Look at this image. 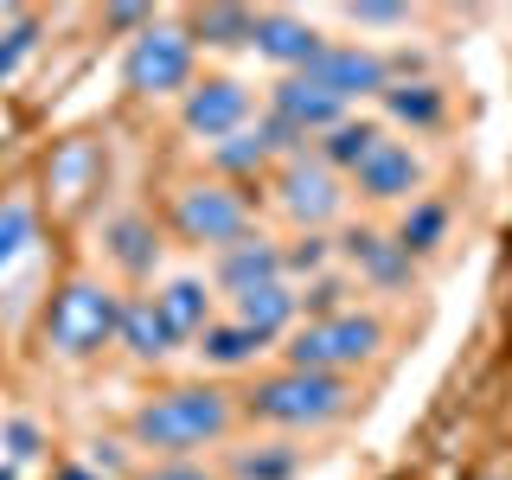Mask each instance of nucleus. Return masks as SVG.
<instances>
[{
	"label": "nucleus",
	"mask_w": 512,
	"mask_h": 480,
	"mask_svg": "<svg viewBox=\"0 0 512 480\" xmlns=\"http://www.w3.org/2000/svg\"><path fill=\"white\" fill-rule=\"evenodd\" d=\"M128 429H135L141 448L186 455V448H205V442H218L224 429H231V397H224V391H205V384H180V391L141 404Z\"/></svg>",
	"instance_id": "obj_1"
},
{
	"label": "nucleus",
	"mask_w": 512,
	"mask_h": 480,
	"mask_svg": "<svg viewBox=\"0 0 512 480\" xmlns=\"http://www.w3.org/2000/svg\"><path fill=\"white\" fill-rule=\"evenodd\" d=\"M346 404H352V384L333 372H276L250 391V416L282 429H320L333 416H346Z\"/></svg>",
	"instance_id": "obj_2"
},
{
	"label": "nucleus",
	"mask_w": 512,
	"mask_h": 480,
	"mask_svg": "<svg viewBox=\"0 0 512 480\" xmlns=\"http://www.w3.org/2000/svg\"><path fill=\"white\" fill-rule=\"evenodd\" d=\"M378 346H384L378 314L340 308V314H327V320L295 327V340H288V372H333V378H340L346 365H365Z\"/></svg>",
	"instance_id": "obj_3"
},
{
	"label": "nucleus",
	"mask_w": 512,
	"mask_h": 480,
	"mask_svg": "<svg viewBox=\"0 0 512 480\" xmlns=\"http://www.w3.org/2000/svg\"><path fill=\"white\" fill-rule=\"evenodd\" d=\"M116 314H122V301L109 295L103 282L77 276V282L58 288L45 333H52V346L64 352V359H90V352H103L109 340H116Z\"/></svg>",
	"instance_id": "obj_4"
},
{
	"label": "nucleus",
	"mask_w": 512,
	"mask_h": 480,
	"mask_svg": "<svg viewBox=\"0 0 512 480\" xmlns=\"http://www.w3.org/2000/svg\"><path fill=\"white\" fill-rule=\"evenodd\" d=\"M128 90L135 96H173L192 84V32L180 26H148L135 45H128V64H122Z\"/></svg>",
	"instance_id": "obj_5"
},
{
	"label": "nucleus",
	"mask_w": 512,
	"mask_h": 480,
	"mask_svg": "<svg viewBox=\"0 0 512 480\" xmlns=\"http://www.w3.org/2000/svg\"><path fill=\"white\" fill-rule=\"evenodd\" d=\"M173 224H180V237L199 244V250H231L237 237L250 231V205L218 180L212 186H186L180 199H173Z\"/></svg>",
	"instance_id": "obj_6"
},
{
	"label": "nucleus",
	"mask_w": 512,
	"mask_h": 480,
	"mask_svg": "<svg viewBox=\"0 0 512 480\" xmlns=\"http://www.w3.org/2000/svg\"><path fill=\"white\" fill-rule=\"evenodd\" d=\"M308 84H320L333 103H359V96H384L391 71H384L378 52H359V45H320V58L308 64Z\"/></svg>",
	"instance_id": "obj_7"
},
{
	"label": "nucleus",
	"mask_w": 512,
	"mask_h": 480,
	"mask_svg": "<svg viewBox=\"0 0 512 480\" xmlns=\"http://www.w3.org/2000/svg\"><path fill=\"white\" fill-rule=\"evenodd\" d=\"M250 122V90L237 77H205V84L186 90V128L205 141H231L237 128Z\"/></svg>",
	"instance_id": "obj_8"
},
{
	"label": "nucleus",
	"mask_w": 512,
	"mask_h": 480,
	"mask_svg": "<svg viewBox=\"0 0 512 480\" xmlns=\"http://www.w3.org/2000/svg\"><path fill=\"white\" fill-rule=\"evenodd\" d=\"M282 212L295 224H320L340 212V180H333V167H320V160L295 154L282 167Z\"/></svg>",
	"instance_id": "obj_9"
},
{
	"label": "nucleus",
	"mask_w": 512,
	"mask_h": 480,
	"mask_svg": "<svg viewBox=\"0 0 512 480\" xmlns=\"http://www.w3.org/2000/svg\"><path fill=\"white\" fill-rule=\"evenodd\" d=\"M269 116L308 141V135H327V128H340V122H346V103H333L320 84H308V77L295 71V77H282V84H276V109H269Z\"/></svg>",
	"instance_id": "obj_10"
},
{
	"label": "nucleus",
	"mask_w": 512,
	"mask_h": 480,
	"mask_svg": "<svg viewBox=\"0 0 512 480\" xmlns=\"http://www.w3.org/2000/svg\"><path fill=\"white\" fill-rule=\"evenodd\" d=\"M352 180H359L365 199H410V192L423 186V160H416L404 141H378V148L352 167Z\"/></svg>",
	"instance_id": "obj_11"
},
{
	"label": "nucleus",
	"mask_w": 512,
	"mask_h": 480,
	"mask_svg": "<svg viewBox=\"0 0 512 480\" xmlns=\"http://www.w3.org/2000/svg\"><path fill=\"white\" fill-rule=\"evenodd\" d=\"M256 52L288 64V71H308V64L320 58V32L308 20H295V13H256Z\"/></svg>",
	"instance_id": "obj_12"
},
{
	"label": "nucleus",
	"mask_w": 512,
	"mask_h": 480,
	"mask_svg": "<svg viewBox=\"0 0 512 480\" xmlns=\"http://www.w3.org/2000/svg\"><path fill=\"white\" fill-rule=\"evenodd\" d=\"M263 282H282V250L269 237H237L231 250H218V288L231 295H250Z\"/></svg>",
	"instance_id": "obj_13"
},
{
	"label": "nucleus",
	"mask_w": 512,
	"mask_h": 480,
	"mask_svg": "<svg viewBox=\"0 0 512 480\" xmlns=\"http://www.w3.org/2000/svg\"><path fill=\"white\" fill-rule=\"evenodd\" d=\"M295 314H301V295L288 282H263V288H250V295H237V327H250L263 346L295 327Z\"/></svg>",
	"instance_id": "obj_14"
},
{
	"label": "nucleus",
	"mask_w": 512,
	"mask_h": 480,
	"mask_svg": "<svg viewBox=\"0 0 512 480\" xmlns=\"http://www.w3.org/2000/svg\"><path fill=\"white\" fill-rule=\"evenodd\" d=\"M154 308H160L173 340H199V333L212 327V295H205V282H192V276H173L154 295Z\"/></svg>",
	"instance_id": "obj_15"
},
{
	"label": "nucleus",
	"mask_w": 512,
	"mask_h": 480,
	"mask_svg": "<svg viewBox=\"0 0 512 480\" xmlns=\"http://www.w3.org/2000/svg\"><path fill=\"white\" fill-rule=\"evenodd\" d=\"M346 256L372 288H404L410 282V256L397 250V237H378V231H352L346 237Z\"/></svg>",
	"instance_id": "obj_16"
},
{
	"label": "nucleus",
	"mask_w": 512,
	"mask_h": 480,
	"mask_svg": "<svg viewBox=\"0 0 512 480\" xmlns=\"http://www.w3.org/2000/svg\"><path fill=\"white\" fill-rule=\"evenodd\" d=\"M103 244H109V263L128 269V276H148L154 269V256H160V237H154V224L148 218H109V231H103Z\"/></svg>",
	"instance_id": "obj_17"
},
{
	"label": "nucleus",
	"mask_w": 512,
	"mask_h": 480,
	"mask_svg": "<svg viewBox=\"0 0 512 480\" xmlns=\"http://www.w3.org/2000/svg\"><path fill=\"white\" fill-rule=\"evenodd\" d=\"M116 340L135 352V359H160V352L180 346V340L167 333V320H160L154 301H122V314H116Z\"/></svg>",
	"instance_id": "obj_18"
},
{
	"label": "nucleus",
	"mask_w": 512,
	"mask_h": 480,
	"mask_svg": "<svg viewBox=\"0 0 512 480\" xmlns=\"http://www.w3.org/2000/svg\"><path fill=\"white\" fill-rule=\"evenodd\" d=\"M295 474H301L295 442H250L231 455V480H295Z\"/></svg>",
	"instance_id": "obj_19"
},
{
	"label": "nucleus",
	"mask_w": 512,
	"mask_h": 480,
	"mask_svg": "<svg viewBox=\"0 0 512 480\" xmlns=\"http://www.w3.org/2000/svg\"><path fill=\"white\" fill-rule=\"evenodd\" d=\"M199 352H205V365H224V372H237V365H250L256 352H263V340H256L250 327H237V320H212V327L199 333Z\"/></svg>",
	"instance_id": "obj_20"
},
{
	"label": "nucleus",
	"mask_w": 512,
	"mask_h": 480,
	"mask_svg": "<svg viewBox=\"0 0 512 480\" xmlns=\"http://www.w3.org/2000/svg\"><path fill=\"white\" fill-rule=\"evenodd\" d=\"M442 237H448V212L436 199H410L404 224H397V250H404V256H429Z\"/></svg>",
	"instance_id": "obj_21"
},
{
	"label": "nucleus",
	"mask_w": 512,
	"mask_h": 480,
	"mask_svg": "<svg viewBox=\"0 0 512 480\" xmlns=\"http://www.w3.org/2000/svg\"><path fill=\"white\" fill-rule=\"evenodd\" d=\"M378 141L384 135H378L372 122H340V128H327V135H320V167H346L352 173L365 154L378 148Z\"/></svg>",
	"instance_id": "obj_22"
},
{
	"label": "nucleus",
	"mask_w": 512,
	"mask_h": 480,
	"mask_svg": "<svg viewBox=\"0 0 512 480\" xmlns=\"http://www.w3.org/2000/svg\"><path fill=\"white\" fill-rule=\"evenodd\" d=\"M384 109L410 128H436L442 122V90L436 84H384Z\"/></svg>",
	"instance_id": "obj_23"
},
{
	"label": "nucleus",
	"mask_w": 512,
	"mask_h": 480,
	"mask_svg": "<svg viewBox=\"0 0 512 480\" xmlns=\"http://www.w3.org/2000/svg\"><path fill=\"white\" fill-rule=\"evenodd\" d=\"M192 32H199L205 45H250L256 39V13H244V7H205L199 20H192Z\"/></svg>",
	"instance_id": "obj_24"
},
{
	"label": "nucleus",
	"mask_w": 512,
	"mask_h": 480,
	"mask_svg": "<svg viewBox=\"0 0 512 480\" xmlns=\"http://www.w3.org/2000/svg\"><path fill=\"white\" fill-rule=\"evenodd\" d=\"M26 244H32V205L26 199H7V205H0V269H7Z\"/></svg>",
	"instance_id": "obj_25"
},
{
	"label": "nucleus",
	"mask_w": 512,
	"mask_h": 480,
	"mask_svg": "<svg viewBox=\"0 0 512 480\" xmlns=\"http://www.w3.org/2000/svg\"><path fill=\"white\" fill-rule=\"evenodd\" d=\"M263 160H269V141H263V135H250V128H237L231 141H218V167H224V173L263 167Z\"/></svg>",
	"instance_id": "obj_26"
},
{
	"label": "nucleus",
	"mask_w": 512,
	"mask_h": 480,
	"mask_svg": "<svg viewBox=\"0 0 512 480\" xmlns=\"http://www.w3.org/2000/svg\"><path fill=\"white\" fill-rule=\"evenodd\" d=\"M32 45H39V20H13L7 32H0V77H13V71H20Z\"/></svg>",
	"instance_id": "obj_27"
},
{
	"label": "nucleus",
	"mask_w": 512,
	"mask_h": 480,
	"mask_svg": "<svg viewBox=\"0 0 512 480\" xmlns=\"http://www.w3.org/2000/svg\"><path fill=\"white\" fill-rule=\"evenodd\" d=\"M352 26H404L410 7H378V0H365V7H346Z\"/></svg>",
	"instance_id": "obj_28"
},
{
	"label": "nucleus",
	"mask_w": 512,
	"mask_h": 480,
	"mask_svg": "<svg viewBox=\"0 0 512 480\" xmlns=\"http://www.w3.org/2000/svg\"><path fill=\"white\" fill-rule=\"evenodd\" d=\"M320 263H327V244H320V237H301V250H282V269H301V276H314Z\"/></svg>",
	"instance_id": "obj_29"
},
{
	"label": "nucleus",
	"mask_w": 512,
	"mask_h": 480,
	"mask_svg": "<svg viewBox=\"0 0 512 480\" xmlns=\"http://www.w3.org/2000/svg\"><path fill=\"white\" fill-rule=\"evenodd\" d=\"M340 295H346L340 282H314L301 301H308V314H314V320H327V314H340Z\"/></svg>",
	"instance_id": "obj_30"
},
{
	"label": "nucleus",
	"mask_w": 512,
	"mask_h": 480,
	"mask_svg": "<svg viewBox=\"0 0 512 480\" xmlns=\"http://www.w3.org/2000/svg\"><path fill=\"white\" fill-rule=\"evenodd\" d=\"M141 480H218V474L199 468V461H160V468H148Z\"/></svg>",
	"instance_id": "obj_31"
},
{
	"label": "nucleus",
	"mask_w": 512,
	"mask_h": 480,
	"mask_svg": "<svg viewBox=\"0 0 512 480\" xmlns=\"http://www.w3.org/2000/svg\"><path fill=\"white\" fill-rule=\"evenodd\" d=\"M7 448H13V455H39V429H32V423H7Z\"/></svg>",
	"instance_id": "obj_32"
},
{
	"label": "nucleus",
	"mask_w": 512,
	"mask_h": 480,
	"mask_svg": "<svg viewBox=\"0 0 512 480\" xmlns=\"http://www.w3.org/2000/svg\"><path fill=\"white\" fill-rule=\"evenodd\" d=\"M58 480H103V474H96V468H64Z\"/></svg>",
	"instance_id": "obj_33"
},
{
	"label": "nucleus",
	"mask_w": 512,
	"mask_h": 480,
	"mask_svg": "<svg viewBox=\"0 0 512 480\" xmlns=\"http://www.w3.org/2000/svg\"><path fill=\"white\" fill-rule=\"evenodd\" d=\"M0 480H13V474H7V468H0Z\"/></svg>",
	"instance_id": "obj_34"
},
{
	"label": "nucleus",
	"mask_w": 512,
	"mask_h": 480,
	"mask_svg": "<svg viewBox=\"0 0 512 480\" xmlns=\"http://www.w3.org/2000/svg\"><path fill=\"white\" fill-rule=\"evenodd\" d=\"M0 141H7V128H0Z\"/></svg>",
	"instance_id": "obj_35"
}]
</instances>
